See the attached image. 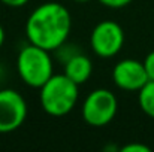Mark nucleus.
Wrapping results in <instances>:
<instances>
[{
	"label": "nucleus",
	"mask_w": 154,
	"mask_h": 152,
	"mask_svg": "<svg viewBox=\"0 0 154 152\" xmlns=\"http://www.w3.org/2000/svg\"><path fill=\"white\" fill-rule=\"evenodd\" d=\"M50 51L33 43L26 45L17 57V70L21 81L32 87L41 88L52 75V60Z\"/></svg>",
	"instance_id": "3"
},
{
	"label": "nucleus",
	"mask_w": 154,
	"mask_h": 152,
	"mask_svg": "<svg viewBox=\"0 0 154 152\" xmlns=\"http://www.w3.org/2000/svg\"><path fill=\"white\" fill-rule=\"evenodd\" d=\"M72 28L69 10L57 1H48L38 6L26 22V36L30 43L54 51L60 48Z\"/></svg>",
	"instance_id": "1"
},
{
	"label": "nucleus",
	"mask_w": 154,
	"mask_h": 152,
	"mask_svg": "<svg viewBox=\"0 0 154 152\" xmlns=\"http://www.w3.org/2000/svg\"><path fill=\"white\" fill-rule=\"evenodd\" d=\"M138 103L142 112L154 119V81H148L138 91Z\"/></svg>",
	"instance_id": "9"
},
{
	"label": "nucleus",
	"mask_w": 154,
	"mask_h": 152,
	"mask_svg": "<svg viewBox=\"0 0 154 152\" xmlns=\"http://www.w3.org/2000/svg\"><path fill=\"white\" fill-rule=\"evenodd\" d=\"M78 84L70 81L64 73L52 75L41 87L42 109L51 116L67 115L78 100Z\"/></svg>",
	"instance_id": "2"
},
{
	"label": "nucleus",
	"mask_w": 154,
	"mask_h": 152,
	"mask_svg": "<svg viewBox=\"0 0 154 152\" xmlns=\"http://www.w3.org/2000/svg\"><path fill=\"white\" fill-rule=\"evenodd\" d=\"M142 63H144L145 72H147V75H148V79H150V81H154V51H151V52L145 57V60H144Z\"/></svg>",
	"instance_id": "10"
},
{
	"label": "nucleus",
	"mask_w": 154,
	"mask_h": 152,
	"mask_svg": "<svg viewBox=\"0 0 154 152\" xmlns=\"http://www.w3.org/2000/svg\"><path fill=\"white\" fill-rule=\"evenodd\" d=\"M75 1H79V3H85V1H90V0H75Z\"/></svg>",
	"instance_id": "15"
},
{
	"label": "nucleus",
	"mask_w": 154,
	"mask_h": 152,
	"mask_svg": "<svg viewBox=\"0 0 154 152\" xmlns=\"http://www.w3.org/2000/svg\"><path fill=\"white\" fill-rule=\"evenodd\" d=\"M90 45L93 52L100 58H111L117 55L124 45L123 27L115 21H100L91 31Z\"/></svg>",
	"instance_id": "5"
},
{
	"label": "nucleus",
	"mask_w": 154,
	"mask_h": 152,
	"mask_svg": "<svg viewBox=\"0 0 154 152\" xmlns=\"http://www.w3.org/2000/svg\"><path fill=\"white\" fill-rule=\"evenodd\" d=\"M27 116V103L15 90H0V134L18 130Z\"/></svg>",
	"instance_id": "6"
},
{
	"label": "nucleus",
	"mask_w": 154,
	"mask_h": 152,
	"mask_svg": "<svg viewBox=\"0 0 154 152\" xmlns=\"http://www.w3.org/2000/svg\"><path fill=\"white\" fill-rule=\"evenodd\" d=\"M102 4L108 6V7H112V9H120V7H124L127 6L132 0H99Z\"/></svg>",
	"instance_id": "12"
},
{
	"label": "nucleus",
	"mask_w": 154,
	"mask_h": 152,
	"mask_svg": "<svg viewBox=\"0 0 154 152\" xmlns=\"http://www.w3.org/2000/svg\"><path fill=\"white\" fill-rule=\"evenodd\" d=\"M2 3H5L6 6H12V7H21L26 3H29V0H0Z\"/></svg>",
	"instance_id": "13"
},
{
	"label": "nucleus",
	"mask_w": 154,
	"mask_h": 152,
	"mask_svg": "<svg viewBox=\"0 0 154 152\" xmlns=\"http://www.w3.org/2000/svg\"><path fill=\"white\" fill-rule=\"evenodd\" d=\"M118 101L114 93L106 88L91 91L82 103V118L91 127H103L117 115Z\"/></svg>",
	"instance_id": "4"
},
{
	"label": "nucleus",
	"mask_w": 154,
	"mask_h": 152,
	"mask_svg": "<svg viewBox=\"0 0 154 152\" xmlns=\"http://www.w3.org/2000/svg\"><path fill=\"white\" fill-rule=\"evenodd\" d=\"M91 72H93L91 60L82 54L72 55L64 66V75L78 85L87 82L91 76Z\"/></svg>",
	"instance_id": "8"
},
{
	"label": "nucleus",
	"mask_w": 154,
	"mask_h": 152,
	"mask_svg": "<svg viewBox=\"0 0 154 152\" xmlns=\"http://www.w3.org/2000/svg\"><path fill=\"white\" fill-rule=\"evenodd\" d=\"M120 151L121 152H150L151 149L147 145H144V143H127Z\"/></svg>",
	"instance_id": "11"
},
{
	"label": "nucleus",
	"mask_w": 154,
	"mask_h": 152,
	"mask_svg": "<svg viewBox=\"0 0 154 152\" xmlns=\"http://www.w3.org/2000/svg\"><path fill=\"white\" fill-rule=\"evenodd\" d=\"M114 84L124 91H139L150 79L145 72L144 63L138 60H121L112 70Z\"/></svg>",
	"instance_id": "7"
},
{
	"label": "nucleus",
	"mask_w": 154,
	"mask_h": 152,
	"mask_svg": "<svg viewBox=\"0 0 154 152\" xmlns=\"http://www.w3.org/2000/svg\"><path fill=\"white\" fill-rule=\"evenodd\" d=\"M3 43H5V28L0 24V48L3 46Z\"/></svg>",
	"instance_id": "14"
}]
</instances>
